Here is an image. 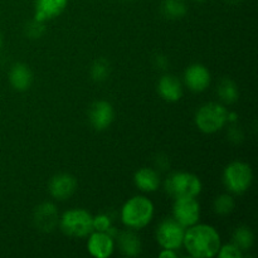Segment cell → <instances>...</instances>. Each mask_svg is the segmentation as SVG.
<instances>
[{
  "instance_id": "cell-1",
  "label": "cell",
  "mask_w": 258,
  "mask_h": 258,
  "mask_svg": "<svg viewBox=\"0 0 258 258\" xmlns=\"http://www.w3.org/2000/svg\"><path fill=\"white\" fill-rule=\"evenodd\" d=\"M183 244L190 256L209 258L218 253L221 248V238L213 227L207 224H194L184 233Z\"/></svg>"
},
{
  "instance_id": "cell-2",
  "label": "cell",
  "mask_w": 258,
  "mask_h": 258,
  "mask_svg": "<svg viewBox=\"0 0 258 258\" xmlns=\"http://www.w3.org/2000/svg\"><path fill=\"white\" fill-rule=\"evenodd\" d=\"M154 214V206L145 197H134L126 202L121 211V219L123 224L130 228L140 229L151 221Z\"/></svg>"
},
{
  "instance_id": "cell-3",
  "label": "cell",
  "mask_w": 258,
  "mask_h": 258,
  "mask_svg": "<svg viewBox=\"0 0 258 258\" xmlns=\"http://www.w3.org/2000/svg\"><path fill=\"white\" fill-rule=\"evenodd\" d=\"M165 189L173 198H194L202 190L199 178L190 173H174L165 180Z\"/></svg>"
},
{
  "instance_id": "cell-4",
  "label": "cell",
  "mask_w": 258,
  "mask_h": 258,
  "mask_svg": "<svg viewBox=\"0 0 258 258\" xmlns=\"http://www.w3.org/2000/svg\"><path fill=\"white\" fill-rule=\"evenodd\" d=\"M228 121V111L224 106L217 102L202 106L196 115V123L201 131L213 134L221 130Z\"/></svg>"
},
{
  "instance_id": "cell-5",
  "label": "cell",
  "mask_w": 258,
  "mask_h": 258,
  "mask_svg": "<svg viewBox=\"0 0 258 258\" xmlns=\"http://www.w3.org/2000/svg\"><path fill=\"white\" fill-rule=\"evenodd\" d=\"M93 217L85 209H73L66 212L60 218L63 233L73 238H82L93 231Z\"/></svg>"
},
{
  "instance_id": "cell-6",
  "label": "cell",
  "mask_w": 258,
  "mask_h": 258,
  "mask_svg": "<svg viewBox=\"0 0 258 258\" xmlns=\"http://www.w3.org/2000/svg\"><path fill=\"white\" fill-rule=\"evenodd\" d=\"M252 170L248 164L242 161H234L226 168L223 180L227 189L234 194H242L251 186Z\"/></svg>"
},
{
  "instance_id": "cell-7",
  "label": "cell",
  "mask_w": 258,
  "mask_h": 258,
  "mask_svg": "<svg viewBox=\"0 0 258 258\" xmlns=\"http://www.w3.org/2000/svg\"><path fill=\"white\" fill-rule=\"evenodd\" d=\"M184 227L175 219H164L156 231V238L165 249H178L183 244Z\"/></svg>"
},
{
  "instance_id": "cell-8",
  "label": "cell",
  "mask_w": 258,
  "mask_h": 258,
  "mask_svg": "<svg viewBox=\"0 0 258 258\" xmlns=\"http://www.w3.org/2000/svg\"><path fill=\"white\" fill-rule=\"evenodd\" d=\"M174 219L183 227H191L197 224L201 216L199 203L194 198L175 199L173 208Z\"/></svg>"
},
{
  "instance_id": "cell-9",
  "label": "cell",
  "mask_w": 258,
  "mask_h": 258,
  "mask_svg": "<svg viewBox=\"0 0 258 258\" xmlns=\"http://www.w3.org/2000/svg\"><path fill=\"white\" fill-rule=\"evenodd\" d=\"M88 120L95 130H106L113 120V108L111 103L107 101H97L93 103L88 112Z\"/></svg>"
},
{
  "instance_id": "cell-10",
  "label": "cell",
  "mask_w": 258,
  "mask_h": 258,
  "mask_svg": "<svg viewBox=\"0 0 258 258\" xmlns=\"http://www.w3.org/2000/svg\"><path fill=\"white\" fill-rule=\"evenodd\" d=\"M77 189V180L71 174H58L49 181V191L58 201L68 199Z\"/></svg>"
},
{
  "instance_id": "cell-11",
  "label": "cell",
  "mask_w": 258,
  "mask_h": 258,
  "mask_svg": "<svg viewBox=\"0 0 258 258\" xmlns=\"http://www.w3.org/2000/svg\"><path fill=\"white\" fill-rule=\"evenodd\" d=\"M185 85L194 92H202L211 82V73L203 64H191L184 73Z\"/></svg>"
},
{
  "instance_id": "cell-12",
  "label": "cell",
  "mask_w": 258,
  "mask_h": 258,
  "mask_svg": "<svg viewBox=\"0 0 258 258\" xmlns=\"http://www.w3.org/2000/svg\"><path fill=\"white\" fill-rule=\"evenodd\" d=\"M58 223V211L53 203H43L34 212V224L39 231L52 232Z\"/></svg>"
},
{
  "instance_id": "cell-13",
  "label": "cell",
  "mask_w": 258,
  "mask_h": 258,
  "mask_svg": "<svg viewBox=\"0 0 258 258\" xmlns=\"http://www.w3.org/2000/svg\"><path fill=\"white\" fill-rule=\"evenodd\" d=\"M68 0H35L34 19L47 22L64 12Z\"/></svg>"
},
{
  "instance_id": "cell-14",
  "label": "cell",
  "mask_w": 258,
  "mask_h": 258,
  "mask_svg": "<svg viewBox=\"0 0 258 258\" xmlns=\"http://www.w3.org/2000/svg\"><path fill=\"white\" fill-rule=\"evenodd\" d=\"M113 239L107 234V232H96L88 239V252L93 257L107 258L113 252Z\"/></svg>"
},
{
  "instance_id": "cell-15",
  "label": "cell",
  "mask_w": 258,
  "mask_h": 258,
  "mask_svg": "<svg viewBox=\"0 0 258 258\" xmlns=\"http://www.w3.org/2000/svg\"><path fill=\"white\" fill-rule=\"evenodd\" d=\"M158 90L161 97L169 102L179 101L183 95V88H181L180 82H179L178 78L171 75H165L160 78Z\"/></svg>"
},
{
  "instance_id": "cell-16",
  "label": "cell",
  "mask_w": 258,
  "mask_h": 258,
  "mask_svg": "<svg viewBox=\"0 0 258 258\" xmlns=\"http://www.w3.org/2000/svg\"><path fill=\"white\" fill-rule=\"evenodd\" d=\"M9 80L13 87L17 91H25L30 87L33 81L32 71L27 64L17 63L12 67L9 72Z\"/></svg>"
},
{
  "instance_id": "cell-17",
  "label": "cell",
  "mask_w": 258,
  "mask_h": 258,
  "mask_svg": "<svg viewBox=\"0 0 258 258\" xmlns=\"http://www.w3.org/2000/svg\"><path fill=\"white\" fill-rule=\"evenodd\" d=\"M135 180L136 186L143 191H155L159 188V175L155 170L150 168H143L135 174Z\"/></svg>"
},
{
  "instance_id": "cell-18",
  "label": "cell",
  "mask_w": 258,
  "mask_h": 258,
  "mask_svg": "<svg viewBox=\"0 0 258 258\" xmlns=\"http://www.w3.org/2000/svg\"><path fill=\"white\" fill-rule=\"evenodd\" d=\"M118 247L125 256L135 257L141 252V242L133 232L125 231L118 234Z\"/></svg>"
},
{
  "instance_id": "cell-19",
  "label": "cell",
  "mask_w": 258,
  "mask_h": 258,
  "mask_svg": "<svg viewBox=\"0 0 258 258\" xmlns=\"http://www.w3.org/2000/svg\"><path fill=\"white\" fill-rule=\"evenodd\" d=\"M161 13L168 19H179L185 15L186 5L184 0H164Z\"/></svg>"
},
{
  "instance_id": "cell-20",
  "label": "cell",
  "mask_w": 258,
  "mask_h": 258,
  "mask_svg": "<svg viewBox=\"0 0 258 258\" xmlns=\"http://www.w3.org/2000/svg\"><path fill=\"white\" fill-rule=\"evenodd\" d=\"M218 95L219 98L223 101L224 103H234L237 100H238V87H237L236 83L233 82L229 78H224V80L221 81L218 86Z\"/></svg>"
},
{
  "instance_id": "cell-21",
  "label": "cell",
  "mask_w": 258,
  "mask_h": 258,
  "mask_svg": "<svg viewBox=\"0 0 258 258\" xmlns=\"http://www.w3.org/2000/svg\"><path fill=\"white\" fill-rule=\"evenodd\" d=\"M254 241L253 233L247 227H239L233 233V243L238 247L241 251H247L252 247Z\"/></svg>"
},
{
  "instance_id": "cell-22",
  "label": "cell",
  "mask_w": 258,
  "mask_h": 258,
  "mask_svg": "<svg viewBox=\"0 0 258 258\" xmlns=\"http://www.w3.org/2000/svg\"><path fill=\"white\" fill-rule=\"evenodd\" d=\"M110 76V63L103 58L96 60L91 67V77L96 82H103Z\"/></svg>"
},
{
  "instance_id": "cell-23",
  "label": "cell",
  "mask_w": 258,
  "mask_h": 258,
  "mask_svg": "<svg viewBox=\"0 0 258 258\" xmlns=\"http://www.w3.org/2000/svg\"><path fill=\"white\" fill-rule=\"evenodd\" d=\"M234 208V201L231 196L228 194H223V196H219L218 198L214 201V211L217 214H221V216H227V214L231 213Z\"/></svg>"
},
{
  "instance_id": "cell-24",
  "label": "cell",
  "mask_w": 258,
  "mask_h": 258,
  "mask_svg": "<svg viewBox=\"0 0 258 258\" xmlns=\"http://www.w3.org/2000/svg\"><path fill=\"white\" fill-rule=\"evenodd\" d=\"M45 32V27L44 24H43V22H38V20H32V22L29 23V24L27 25V28H25V33H27V35L29 38H33V39H35V38H40L43 34H44Z\"/></svg>"
},
{
  "instance_id": "cell-25",
  "label": "cell",
  "mask_w": 258,
  "mask_h": 258,
  "mask_svg": "<svg viewBox=\"0 0 258 258\" xmlns=\"http://www.w3.org/2000/svg\"><path fill=\"white\" fill-rule=\"evenodd\" d=\"M93 229L96 232H108L111 229V219L107 214H100L92 221Z\"/></svg>"
},
{
  "instance_id": "cell-26",
  "label": "cell",
  "mask_w": 258,
  "mask_h": 258,
  "mask_svg": "<svg viewBox=\"0 0 258 258\" xmlns=\"http://www.w3.org/2000/svg\"><path fill=\"white\" fill-rule=\"evenodd\" d=\"M218 254L221 258H241L243 256L241 249L236 244H226L222 248H219Z\"/></svg>"
},
{
  "instance_id": "cell-27",
  "label": "cell",
  "mask_w": 258,
  "mask_h": 258,
  "mask_svg": "<svg viewBox=\"0 0 258 258\" xmlns=\"http://www.w3.org/2000/svg\"><path fill=\"white\" fill-rule=\"evenodd\" d=\"M228 135H229V139H231V140H234L236 143H238V140L241 141L242 138H243V134H242V131L239 130L237 126H232V128L229 130Z\"/></svg>"
},
{
  "instance_id": "cell-28",
  "label": "cell",
  "mask_w": 258,
  "mask_h": 258,
  "mask_svg": "<svg viewBox=\"0 0 258 258\" xmlns=\"http://www.w3.org/2000/svg\"><path fill=\"white\" fill-rule=\"evenodd\" d=\"M156 64L159 68H165V66L168 64V60L164 55H156Z\"/></svg>"
},
{
  "instance_id": "cell-29",
  "label": "cell",
  "mask_w": 258,
  "mask_h": 258,
  "mask_svg": "<svg viewBox=\"0 0 258 258\" xmlns=\"http://www.w3.org/2000/svg\"><path fill=\"white\" fill-rule=\"evenodd\" d=\"M160 257H161V258H165V257L175 258V257H176V253H175V252H174V249H165V251L161 252Z\"/></svg>"
},
{
  "instance_id": "cell-30",
  "label": "cell",
  "mask_w": 258,
  "mask_h": 258,
  "mask_svg": "<svg viewBox=\"0 0 258 258\" xmlns=\"http://www.w3.org/2000/svg\"><path fill=\"white\" fill-rule=\"evenodd\" d=\"M2 43H3V38H2V34H0V47H2Z\"/></svg>"
},
{
  "instance_id": "cell-31",
  "label": "cell",
  "mask_w": 258,
  "mask_h": 258,
  "mask_svg": "<svg viewBox=\"0 0 258 258\" xmlns=\"http://www.w3.org/2000/svg\"><path fill=\"white\" fill-rule=\"evenodd\" d=\"M197 2H204V0H197Z\"/></svg>"
}]
</instances>
